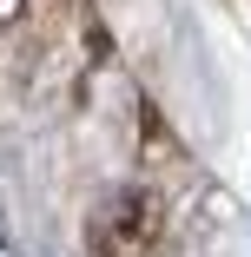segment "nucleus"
<instances>
[{
	"instance_id": "obj_1",
	"label": "nucleus",
	"mask_w": 251,
	"mask_h": 257,
	"mask_svg": "<svg viewBox=\"0 0 251 257\" xmlns=\"http://www.w3.org/2000/svg\"><path fill=\"white\" fill-rule=\"evenodd\" d=\"M159 237V198L145 185H113L86 211V257H145Z\"/></svg>"
},
{
	"instance_id": "obj_2",
	"label": "nucleus",
	"mask_w": 251,
	"mask_h": 257,
	"mask_svg": "<svg viewBox=\"0 0 251 257\" xmlns=\"http://www.w3.org/2000/svg\"><path fill=\"white\" fill-rule=\"evenodd\" d=\"M0 257H20V244H14V231H7V211H0Z\"/></svg>"
},
{
	"instance_id": "obj_3",
	"label": "nucleus",
	"mask_w": 251,
	"mask_h": 257,
	"mask_svg": "<svg viewBox=\"0 0 251 257\" xmlns=\"http://www.w3.org/2000/svg\"><path fill=\"white\" fill-rule=\"evenodd\" d=\"M7 20H20V0H0V27H7Z\"/></svg>"
}]
</instances>
